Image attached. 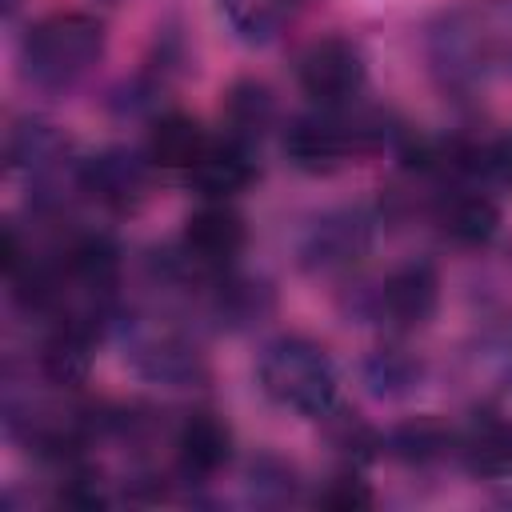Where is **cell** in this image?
Returning a JSON list of instances; mask_svg holds the SVG:
<instances>
[{"label": "cell", "mask_w": 512, "mask_h": 512, "mask_svg": "<svg viewBox=\"0 0 512 512\" xmlns=\"http://www.w3.org/2000/svg\"><path fill=\"white\" fill-rule=\"evenodd\" d=\"M232 456V432L212 412H192L176 436V460L188 476H216Z\"/></svg>", "instance_id": "13"}, {"label": "cell", "mask_w": 512, "mask_h": 512, "mask_svg": "<svg viewBox=\"0 0 512 512\" xmlns=\"http://www.w3.org/2000/svg\"><path fill=\"white\" fill-rule=\"evenodd\" d=\"M296 80L312 104L344 108L364 88V56L344 36L312 40L296 60Z\"/></svg>", "instance_id": "6"}, {"label": "cell", "mask_w": 512, "mask_h": 512, "mask_svg": "<svg viewBox=\"0 0 512 512\" xmlns=\"http://www.w3.org/2000/svg\"><path fill=\"white\" fill-rule=\"evenodd\" d=\"M376 220L368 208H332L320 212L300 236V264L308 272H344L368 256Z\"/></svg>", "instance_id": "5"}, {"label": "cell", "mask_w": 512, "mask_h": 512, "mask_svg": "<svg viewBox=\"0 0 512 512\" xmlns=\"http://www.w3.org/2000/svg\"><path fill=\"white\" fill-rule=\"evenodd\" d=\"M228 28L244 44H272L300 12V0H220Z\"/></svg>", "instance_id": "14"}, {"label": "cell", "mask_w": 512, "mask_h": 512, "mask_svg": "<svg viewBox=\"0 0 512 512\" xmlns=\"http://www.w3.org/2000/svg\"><path fill=\"white\" fill-rule=\"evenodd\" d=\"M392 448L404 460H432V456H440V452L452 448V432H444L436 420H416V424L396 428Z\"/></svg>", "instance_id": "21"}, {"label": "cell", "mask_w": 512, "mask_h": 512, "mask_svg": "<svg viewBox=\"0 0 512 512\" xmlns=\"http://www.w3.org/2000/svg\"><path fill=\"white\" fill-rule=\"evenodd\" d=\"M124 348L132 368L164 388H192L204 376V360L192 348V340H184L172 324L160 320H132L124 328Z\"/></svg>", "instance_id": "4"}, {"label": "cell", "mask_w": 512, "mask_h": 512, "mask_svg": "<svg viewBox=\"0 0 512 512\" xmlns=\"http://www.w3.org/2000/svg\"><path fill=\"white\" fill-rule=\"evenodd\" d=\"M240 248H244V220L228 204L212 200L196 216H188L180 240V264L184 272L196 276H224V268L240 256Z\"/></svg>", "instance_id": "8"}, {"label": "cell", "mask_w": 512, "mask_h": 512, "mask_svg": "<svg viewBox=\"0 0 512 512\" xmlns=\"http://www.w3.org/2000/svg\"><path fill=\"white\" fill-rule=\"evenodd\" d=\"M428 60L444 84L512 80V0H464L428 24Z\"/></svg>", "instance_id": "1"}, {"label": "cell", "mask_w": 512, "mask_h": 512, "mask_svg": "<svg viewBox=\"0 0 512 512\" xmlns=\"http://www.w3.org/2000/svg\"><path fill=\"white\" fill-rule=\"evenodd\" d=\"M252 152H248V144L244 140H220V144H208L204 148V156L188 168V176H192V184L200 188V196H208V200H232L236 192H244L248 184H252Z\"/></svg>", "instance_id": "11"}, {"label": "cell", "mask_w": 512, "mask_h": 512, "mask_svg": "<svg viewBox=\"0 0 512 512\" xmlns=\"http://www.w3.org/2000/svg\"><path fill=\"white\" fill-rule=\"evenodd\" d=\"M372 500V492L356 480V476H340V480H332L324 492H320V504L324 508H336V512H352V508H364Z\"/></svg>", "instance_id": "22"}, {"label": "cell", "mask_w": 512, "mask_h": 512, "mask_svg": "<svg viewBox=\"0 0 512 512\" xmlns=\"http://www.w3.org/2000/svg\"><path fill=\"white\" fill-rule=\"evenodd\" d=\"M256 380L272 404L296 416H328L340 396V376L328 352L304 336H280L264 344L256 360Z\"/></svg>", "instance_id": "3"}, {"label": "cell", "mask_w": 512, "mask_h": 512, "mask_svg": "<svg viewBox=\"0 0 512 512\" xmlns=\"http://www.w3.org/2000/svg\"><path fill=\"white\" fill-rule=\"evenodd\" d=\"M472 356V372L480 380H488L492 388H512V316L492 324L488 332H480L476 348L468 352Z\"/></svg>", "instance_id": "18"}, {"label": "cell", "mask_w": 512, "mask_h": 512, "mask_svg": "<svg viewBox=\"0 0 512 512\" xmlns=\"http://www.w3.org/2000/svg\"><path fill=\"white\" fill-rule=\"evenodd\" d=\"M456 452L464 456V464L472 472L500 476L512 468V424L496 420V416H476L472 428L456 440Z\"/></svg>", "instance_id": "15"}, {"label": "cell", "mask_w": 512, "mask_h": 512, "mask_svg": "<svg viewBox=\"0 0 512 512\" xmlns=\"http://www.w3.org/2000/svg\"><path fill=\"white\" fill-rule=\"evenodd\" d=\"M496 224H500V212L484 192H456L444 200L440 228L456 244H484L496 232Z\"/></svg>", "instance_id": "17"}, {"label": "cell", "mask_w": 512, "mask_h": 512, "mask_svg": "<svg viewBox=\"0 0 512 512\" xmlns=\"http://www.w3.org/2000/svg\"><path fill=\"white\" fill-rule=\"evenodd\" d=\"M104 52V24L88 12H52L28 28L20 44V76L32 88H72Z\"/></svg>", "instance_id": "2"}, {"label": "cell", "mask_w": 512, "mask_h": 512, "mask_svg": "<svg viewBox=\"0 0 512 512\" xmlns=\"http://www.w3.org/2000/svg\"><path fill=\"white\" fill-rule=\"evenodd\" d=\"M436 300H440L436 268L416 260L384 276V284L372 292V316L396 332H408V328L428 324V316L436 312Z\"/></svg>", "instance_id": "9"}, {"label": "cell", "mask_w": 512, "mask_h": 512, "mask_svg": "<svg viewBox=\"0 0 512 512\" xmlns=\"http://www.w3.org/2000/svg\"><path fill=\"white\" fill-rule=\"evenodd\" d=\"M204 148H208V140H204L200 124L180 112L160 116L148 136V160L160 168H192L204 156Z\"/></svg>", "instance_id": "16"}, {"label": "cell", "mask_w": 512, "mask_h": 512, "mask_svg": "<svg viewBox=\"0 0 512 512\" xmlns=\"http://www.w3.org/2000/svg\"><path fill=\"white\" fill-rule=\"evenodd\" d=\"M364 380L376 396H404L420 380V364L396 348H384L364 364Z\"/></svg>", "instance_id": "20"}, {"label": "cell", "mask_w": 512, "mask_h": 512, "mask_svg": "<svg viewBox=\"0 0 512 512\" xmlns=\"http://www.w3.org/2000/svg\"><path fill=\"white\" fill-rule=\"evenodd\" d=\"M64 160H68V140L52 124L24 120L12 128V136H8V168L12 172H24L32 184H44L64 168Z\"/></svg>", "instance_id": "12"}, {"label": "cell", "mask_w": 512, "mask_h": 512, "mask_svg": "<svg viewBox=\"0 0 512 512\" xmlns=\"http://www.w3.org/2000/svg\"><path fill=\"white\" fill-rule=\"evenodd\" d=\"M268 120H272V96H268V88L264 84H252V80L236 84L232 96H228V128H232V140H244L248 144L252 136H260L268 128Z\"/></svg>", "instance_id": "19"}, {"label": "cell", "mask_w": 512, "mask_h": 512, "mask_svg": "<svg viewBox=\"0 0 512 512\" xmlns=\"http://www.w3.org/2000/svg\"><path fill=\"white\" fill-rule=\"evenodd\" d=\"M76 188L88 192L104 208H136L148 192V164L128 148H104L88 160H80Z\"/></svg>", "instance_id": "10"}, {"label": "cell", "mask_w": 512, "mask_h": 512, "mask_svg": "<svg viewBox=\"0 0 512 512\" xmlns=\"http://www.w3.org/2000/svg\"><path fill=\"white\" fill-rule=\"evenodd\" d=\"M364 144V128L340 116V108H320L316 116H300L284 132V152L304 172H332Z\"/></svg>", "instance_id": "7"}]
</instances>
